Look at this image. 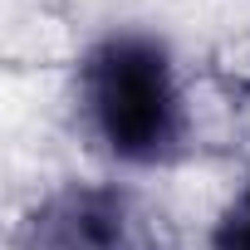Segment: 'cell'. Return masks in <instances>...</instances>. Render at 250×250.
Wrapping results in <instances>:
<instances>
[{
    "mask_svg": "<svg viewBox=\"0 0 250 250\" xmlns=\"http://www.w3.org/2000/svg\"><path fill=\"white\" fill-rule=\"evenodd\" d=\"M83 108L123 162H157L182 138V98L167 54L143 35L103 40L83 59Z\"/></svg>",
    "mask_w": 250,
    "mask_h": 250,
    "instance_id": "cell-1",
    "label": "cell"
},
{
    "mask_svg": "<svg viewBox=\"0 0 250 250\" xmlns=\"http://www.w3.org/2000/svg\"><path fill=\"white\" fill-rule=\"evenodd\" d=\"M30 250H133V216L118 191L74 187L30 216Z\"/></svg>",
    "mask_w": 250,
    "mask_h": 250,
    "instance_id": "cell-2",
    "label": "cell"
},
{
    "mask_svg": "<svg viewBox=\"0 0 250 250\" xmlns=\"http://www.w3.org/2000/svg\"><path fill=\"white\" fill-rule=\"evenodd\" d=\"M216 250H250V182L216 221Z\"/></svg>",
    "mask_w": 250,
    "mask_h": 250,
    "instance_id": "cell-3",
    "label": "cell"
}]
</instances>
